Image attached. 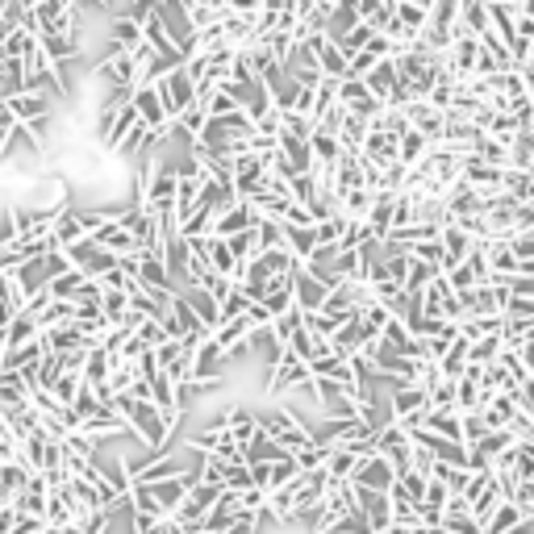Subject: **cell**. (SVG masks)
<instances>
[{"label": "cell", "instance_id": "1", "mask_svg": "<svg viewBox=\"0 0 534 534\" xmlns=\"http://www.w3.org/2000/svg\"><path fill=\"white\" fill-rule=\"evenodd\" d=\"M351 485L364 488V493H380V497H388V493H393V485H396V472H393V464H388V459L380 456V451H372V456L359 459L355 476H351Z\"/></svg>", "mask_w": 534, "mask_h": 534}, {"label": "cell", "instance_id": "2", "mask_svg": "<svg viewBox=\"0 0 534 534\" xmlns=\"http://www.w3.org/2000/svg\"><path fill=\"white\" fill-rule=\"evenodd\" d=\"M293 301H297L301 313H322L330 301V288L309 272V267H297L293 263Z\"/></svg>", "mask_w": 534, "mask_h": 534}, {"label": "cell", "instance_id": "3", "mask_svg": "<svg viewBox=\"0 0 534 534\" xmlns=\"http://www.w3.org/2000/svg\"><path fill=\"white\" fill-rule=\"evenodd\" d=\"M5 109H9V118L17 121V126H42V121L50 118V92H17V97L0 100Z\"/></svg>", "mask_w": 534, "mask_h": 534}, {"label": "cell", "instance_id": "4", "mask_svg": "<svg viewBox=\"0 0 534 534\" xmlns=\"http://www.w3.org/2000/svg\"><path fill=\"white\" fill-rule=\"evenodd\" d=\"M422 430L426 435H435V438H443V443L464 447V414H459V409H430V417H426Z\"/></svg>", "mask_w": 534, "mask_h": 534}, {"label": "cell", "instance_id": "5", "mask_svg": "<svg viewBox=\"0 0 534 534\" xmlns=\"http://www.w3.org/2000/svg\"><path fill=\"white\" fill-rule=\"evenodd\" d=\"M526 522H534V514L526 509L522 501H501V509H497V514L488 518L485 534H518Z\"/></svg>", "mask_w": 534, "mask_h": 534}, {"label": "cell", "instance_id": "6", "mask_svg": "<svg viewBox=\"0 0 534 534\" xmlns=\"http://www.w3.org/2000/svg\"><path fill=\"white\" fill-rule=\"evenodd\" d=\"M485 263L493 272V280H501V284H514L518 280V255L509 242H485Z\"/></svg>", "mask_w": 534, "mask_h": 534}, {"label": "cell", "instance_id": "7", "mask_svg": "<svg viewBox=\"0 0 534 534\" xmlns=\"http://www.w3.org/2000/svg\"><path fill=\"white\" fill-rule=\"evenodd\" d=\"M84 226H79V218H76V209H67V213H59V218L50 221V251H71L76 242H84Z\"/></svg>", "mask_w": 534, "mask_h": 534}, {"label": "cell", "instance_id": "8", "mask_svg": "<svg viewBox=\"0 0 534 534\" xmlns=\"http://www.w3.org/2000/svg\"><path fill=\"white\" fill-rule=\"evenodd\" d=\"M221 426H226L230 435H234V443L242 447V451H247V447L259 438V417L247 414V409H238V406H230L226 414H221Z\"/></svg>", "mask_w": 534, "mask_h": 534}, {"label": "cell", "instance_id": "9", "mask_svg": "<svg viewBox=\"0 0 534 534\" xmlns=\"http://www.w3.org/2000/svg\"><path fill=\"white\" fill-rule=\"evenodd\" d=\"M438 242H443V255H447V272L464 263V259L472 255V247H476V238H472V234H464L459 226H443ZM447 272H443V276H447Z\"/></svg>", "mask_w": 534, "mask_h": 534}, {"label": "cell", "instance_id": "10", "mask_svg": "<svg viewBox=\"0 0 534 534\" xmlns=\"http://www.w3.org/2000/svg\"><path fill=\"white\" fill-rule=\"evenodd\" d=\"M364 84H367V92L380 100V105H388V97L396 92V84H401V76H396V63L393 59H385V63H376V67L367 71L364 76Z\"/></svg>", "mask_w": 534, "mask_h": 534}, {"label": "cell", "instance_id": "11", "mask_svg": "<svg viewBox=\"0 0 534 534\" xmlns=\"http://www.w3.org/2000/svg\"><path fill=\"white\" fill-rule=\"evenodd\" d=\"M396 21L409 38H422L426 26H430V5L426 0H396Z\"/></svg>", "mask_w": 534, "mask_h": 534}, {"label": "cell", "instance_id": "12", "mask_svg": "<svg viewBox=\"0 0 534 534\" xmlns=\"http://www.w3.org/2000/svg\"><path fill=\"white\" fill-rule=\"evenodd\" d=\"M180 297L189 301V309H192V313H197V322L209 330V334H213V330L221 326V317H218V301L209 297L205 288H189V293H180Z\"/></svg>", "mask_w": 534, "mask_h": 534}, {"label": "cell", "instance_id": "13", "mask_svg": "<svg viewBox=\"0 0 534 534\" xmlns=\"http://www.w3.org/2000/svg\"><path fill=\"white\" fill-rule=\"evenodd\" d=\"M71 322H76V305H71V301H50V305L42 309L38 317H34L38 334H46V330H59V326H71Z\"/></svg>", "mask_w": 534, "mask_h": 534}, {"label": "cell", "instance_id": "14", "mask_svg": "<svg viewBox=\"0 0 534 534\" xmlns=\"http://www.w3.org/2000/svg\"><path fill=\"white\" fill-rule=\"evenodd\" d=\"M309 150H313V163H317V168H338V159H343V147H338V139H334V134H326V129H313Z\"/></svg>", "mask_w": 534, "mask_h": 534}, {"label": "cell", "instance_id": "15", "mask_svg": "<svg viewBox=\"0 0 534 534\" xmlns=\"http://www.w3.org/2000/svg\"><path fill=\"white\" fill-rule=\"evenodd\" d=\"M30 343H38V326H34V317L17 313L13 317V326L5 330V355H9V351H21V346H30Z\"/></svg>", "mask_w": 534, "mask_h": 534}, {"label": "cell", "instance_id": "16", "mask_svg": "<svg viewBox=\"0 0 534 534\" xmlns=\"http://www.w3.org/2000/svg\"><path fill=\"white\" fill-rule=\"evenodd\" d=\"M247 488H251V467L226 464V493H247Z\"/></svg>", "mask_w": 534, "mask_h": 534}, {"label": "cell", "instance_id": "17", "mask_svg": "<svg viewBox=\"0 0 534 534\" xmlns=\"http://www.w3.org/2000/svg\"><path fill=\"white\" fill-rule=\"evenodd\" d=\"M430 409H456V385H451V380L430 388Z\"/></svg>", "mask_w": 534, "mask_h": 534}, {"label": "cell", "instance_id": "18", "mask_svg": "<svg viewBox=\"0 0 534 534\" xmlns=\"http://www.w3.org/2000/svg\"><path fill=\"white\" fill-rule=\"evenodd\" d=\"M509 247H514V255H518V259H534V234H518L514 242H509Z\"/></svg>", "mask_w": 534, "mask_h": 534}, {"label": "cell", "instance_id": "19", "mask_svg": "<svg viewBox=\"0 0 534 534\" xmlns=\"http://www.w3.org/2000/svg\"><path fill=\"white\" fill-rule=\"evenodd\" d=\"M226 534H259V526H251V522H234Z\"/></svg>", "mask_w": 534, "mask_h": 534}, {"label": "cell", "instance_id": "20", "mask_svg": "<svg viewBox=\"0 0 534 534\" xmlns=\"http://www.w3.org/2000/svg\"><path fill=\"white\" fill-rule=\"evenodd\" d=\"M0 359H5V334H0Z\"/></svg>", "mask_w": 534, "mask_h": 534}, {"label": "cell", "instance_id": "21", "mask_svg": "<svg viewBox=\"0 0 534 534\" xmlns=\"http://www.w3.org/2000/svg\"><path fill=\"white\" fill-rule=\"evenodd\" d=\"M0 505H9V497H5V493H0Z\"/></svg>", "mask_w": 534, "mask_h": 534}]
</instances>
